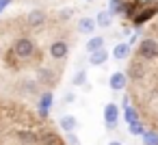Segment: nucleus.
<instances>
[{"label":"nucleus","mask_w":158,"mask_h":145,"mask_svg":"<svg viewBox=\"0 0 158 145\" xmlns=\"http://www.w3.org/2000/svg\"><path fill=\"white\" fill-rule=\"evenodd\" d=\"M35 52H37V44H35L33 37L22 35V37H15L13 44H11V54L18 56V59H22V61L35 56Z\"/></svg>","instance_id":"f257e3e1"},{"label":"nucleus","mask_w":158,"mask_h":145,"mask_svg":"<svg viewBox=\"0 0 158 145\" xmlns=\"http://www.w3.org/2000/svg\"><path fill=\"white\" fill-rule=\"evenodd\" d=\"M139 56L149 61V59H158V41L154 39H143L139 44Z\"/></svg>","instance_id":"f03ea898"},{"label":"nucleus","mask_w":158,"mask_h":145,"mask_svg":"<svg viewBox=\"0 0 158 145\" xmlns=\"http://www.w3.org/2000/svg\"><path fill=\"white\" fill-rule=\"evenodd\" d=\"M104 123H106V128L108 130H115L117 128V123H119V106L117 104H106L104 106Z\"/></svg>","instance_id":"7ed1b4c3"},{"label":"nucleus","mask_w":158,"mask_h":145,"mask_svg":"<svg viewBox=\"0 0 158 145\" xmlns=\"http://www.w3.org/2000/svg\"><path fill=\"white\" fill-rule=\"evenodd\" d=\"M46 20H48V15H46V11H41V9H33V11L26 15L28 28H41V26L46 24Z\"/></svg>","instance_id":"20e7f679"},{"label":"nucleus","mask_w":158,"mask_h":145,"mask_svg":"<svg viewBox=\"0 0 158 145\" xmlns=\"http://www.w3.org/2000/svg\"><path fill=\"white\" fill-rule=\"evenodd\" d=\"M67 54H69V46H67V41L56 39V41H52V44H50V56H52V59L61 61V59H65Z\"/></svg>","instance_id":"39448f33"},{"label":"nucleus","mask_w":158,"mask_h":145,"mask_svg":"<svg viewBox=\"0 0 158 145\" xmlns=\"http://www.w3.org/2000/svg\"><path fill=\"white\" fill-rule=\"evenodd\" d=\"M37 82H39V85H46V87H54V85L59 82V76H56V72H52L50 67H41V69L37 72Z\"/></svg>","instance_id":"423d86ee"},{"label":"nucleus","mask_w":158,"mask_h":145,"mask_svg":"<svg viewBox=\"0 0 158 145\" xmlns=\"http://www.w3.org/2000/svg\"><path fill=\"white\" fill-rule=\"evenodd\" d=\"M156 13H158V7H143V9L132 18V24H134V26H143V24L149 22Z\"/></svg>","instance_id":"0eeeda50"},{"label":"nucleus","mask_w":158,"mask_h":145,"mask_svg":"<svg viewBox=\"0 0 158 145\" xmlns=\"http://www.w3.org/2000/svg\"><path fill=\"white\" fill-rule=\"evenodd\" d=\"M52 102H54L52 91H44L41 97H39V115H41V117H48V113H50V108H52Z\"/></svg>","instance_id":"6e6552de"},{"label":"nucleus","mask_w":158,"mask_h":145,"mask_svg":"<svg viewBox=\"0 0 158 145\" xmlns=\"http://www.w3.org/2000/svg\"><path fill=\"white\" fill-rule=\"evenodd\" d=\"M126 82H128V76H126L123 72H115V74H110V78H108V87H110L113 91H121V89L126 87Z\"/></svg>","instance_id":"1a4fd4ad"},{"label":"nucleus","mask_w":158,"mask_h":145,"mask_svg":"<svg viewBox=\"0 0 158 145\" xmlns=\"http://www.w3.org/2000/svg\"><path fill=\"white\" fill-rule=\"evenodd\" d=\"M18 141L22 145H39V134L33 130H20L18 132Z\"/></svg>","instance_id":"9d476101"},{"label":"nucleus","mask_w":158,"mask_h":145,"mask_svg":"<svg viewBox=\"0 0 158 145\" xmlns=\"http://www.w3.org/2000/svg\"><path fill=\"white\" fill-rule=\"evenodd\" d=\"M128 76H130L132 80H141V78L145 76V65H143L141 61H132L130 67H128Z\"/></svg>","instance_id":"9b49d317"},{"label":"nucleus","mask_w":158,"mask_h":145,"mask_svg":"<svg viewBox=\"0 0 158 145\" xmlns=\"http://www.w3.org/2000/svg\"><path fill=\"white\" fill-rule=\"evenodd\" d=\"M59 126L69 134V132H74V130L78 128V119H76L74 115H63V117L59 119Z\"/></svg>","instance_id":"f8f14e48"},{"label":"nucleus","mask_w":158,"mask_h":145,"mask_svg":"<svg viewBox=\"0 0 158 145\" xmlns=\"http://www.w3.org/2000/svg\"><path fill=\"white\" fill-rule=\"evenodd\" d=\"M95 20L93 18H82L80 22H78V33H82V35H93V31H95Z\"/></svg>","instance_id":"ddd939ff"},{"label":"nucleus","mask_w":158,"mask_h":145,"mask_svg":"<svg viewBox=\"0 0 158 145\" xmlns=\"http://www.w3.org/2000/svg\"><path fill=\"white\" fill-rule=\"evenodd\" d=\"M113 56H115L117 61H126V59L130 56V46H128V41L117 44V46L113 48Z\"/></svg>","instance_id":"4468645a"},{"label":"nucleus","mask_w":158,"mask_h":145,"mask_svg":"<svg viewBox=\"0 0 158 145\" xmlns=\"http://www.w3.org/2000/svg\"><path fill=\"white\" fill-rule=\"evenodd\" d=\"M98 50H104V37L93 35V37L87 41V52H89V54H93V52H98Z\"/></svg>","instance_id":"2eb2a0df"},{"label":"nucleus","mask_w":158,"mask_h":145,"mask_svg":"<svg viewBox=\"0 0 158 145\" xmlns=\"http://www.w3.org/2000/svg\"><path fill=\"white\" fill-rule=\"evenodd\" d=\"M20 91L26 93V95H35V93L39 91V82H37V80H24V82L20 85Z\"/></svg>","instance_id":"dca6fc26"},{"label":"nucleus","mask_w":158,"mask_h":145,"mask_svg":"<svg viewBox=\"0 0 158 145\" xmlns=\"http://www.w3.org/2000/svg\"><path fill=\"white\" fill-rule=\"evenodd\" d=\"M106 59H108V52H106V50H98V52H93V54L89 56V63L98 67V65H104Z\"/></svg>","instance_id":"f3484780"},{"label":"nucleus","mask_w":158,"mask_h":145,"mask_svg":"<svg viewBox=\"0 0 158 145\" xmlns=\"http://www.w3.org/2000/svg\"><path fill=\"white\" fill-rule=\"evenodd\" d=\"M95 24H98V26H102V28H108V26L113 24V15H110L108 11H100V13H98V18H95Z\"/></svg>","instance_id":"a211bd4d"},{"label":"nucleus","mask_w":158,"mask_h":145,"mask_svg":"<svg viewBox=\"0 0 158 145\" xmlns=\"http://www.w3.org/2000/svg\"><path fill=\"white\" fill-rule=\"evenodd\" d=\"M123 9H126V0H110V2H108V13L110 15L123 13Z\"/></svg>","instance_id":"6ab92c4d"},{"label":"nucleus","mask_w":158,"mask_h":145,"mask_svg":"<svg viewBox=\"0 0 158 145\" xmlns=\"http://www.w3.org/2000/svg\"><path fill=\"white\" fill-rule=\"evenodd\" d=\"M141 9H143V5H141V2H126L123 15H128V18L132 20V18H134V15H136V13H139Z\"/></svg>","instance_id":"aec40b11"},{"label":"nucleus","mask_w":158,"mask_h":145,"mask_svg":"<svg viewBox=\"0 0 158 145\" xmlns=\"http://www.w3.org/2000/svg\"><path fill=\"white\" fill-rule=\"evenodd\" d=\"M123 119H126V123H134V121H139V115H136V108L128 104V106L123 108Z\"/></svg>","instance_id":"412c9836"},{"label":"nucleus","mask_w":158,"mask_h":145,"mask_svg":"<svg viewBox=\"0 0 158 145\" xmlns=\"http://www.w3.org/2000/svg\"><path fill=\"white\" fill-rule=\"evenodd\" d=\"M141 136H143V145H158V132H154V130H145Z\"/></svg>","instance_id":"4be33fe9"},{"label":"nucleus","mask_w":158,"mask_h":145,"mask_svg":"<svg viewBox=\"0 0 158 145\" xmlns=\"http://www.w3.org/2000/svg\"><path fill=\"white\" fill-rule=\"evenodd\" d=\"M128 128H130V134H143V132H145V128H143L141 119H139V121H134V123H128Z\"/></svg>","instance_id":"5701e85b"},{"label":"nucleus","mask_w":158,"mask_h":145,"mask_svg":"<svg viewBox=\"0 0 158 145\" xmlns=\"http://www.w3.org/2000/svg\"><path fill=\"white\" fill-rule=\"evenodd\" d=\"M76 87H82L85 82H87V72H78L76 76H74V80H72Z\"/></svg>","instance_id":"b1692460"},{"label":"nucleus","mask_w":158,"mask_h":145,"mask_svg":"<svg viewBox=\"0 0 158 145\" xmlns=\"http://www.w3.org/2000/svg\"><path fill=\"white\" fill-rule=\"evenodd\" d=\"M67 143H69V145H80V141H78V136H74V132L67 134Z\"/></svg>","instance_id":"393cba45"},{"label":"nucleus","mask_w":158,"mask_h":145,"mask_svg":"<svg viewBox=\"0 0 158 145\" xmlns=\"http://www.w3.org/2000/svg\"><path fill=\"white\" fill-rule=\"evenodd\" d=\"M11 2H13V0H0V13H2V11H5Z\"/></svg>","instance_id":"a878e982"},{"label":"nucleus","mask_w":158,"mask_h":145,"mask_svg":"<svg viewBox=\"0 0 158 145\" xmlns=\"http://www.w3.org/2000/svg\"><path fill=\"white\" fill-rule=\"evenodd\" d=\"M136 39H139V37H136V35H132V37H130V41H128V46H132V44H136Z\"/></svg>","instance_id":"bb28decb"},{"label":"nucleus","mask_w":158,"mask_h":145,"mask_svg":"<svg viewBox=\"0 0 158 145\" xmlns=\"http://www.w3.org/2000/svg\"><path fill=\"white\" fill-rule=\"evenodd\" d=\"M108 145H121V143H119V141H110Z\"/></svg>","instance_id":"cd10ccee"},{"label":"nucleus","mask_w":158,"mask_h":145,"mask_svg":"<svg viewBox=\"0 0 158 145\" xmlns=\"http://www.w3.org/2000/svg\"><path fill=\"white\" fill-rule=\"evenodd\" d=\"M156 2H158V0H156Z\"/></svg>","instance_id":"c85d7f7f"}]
</instances>
